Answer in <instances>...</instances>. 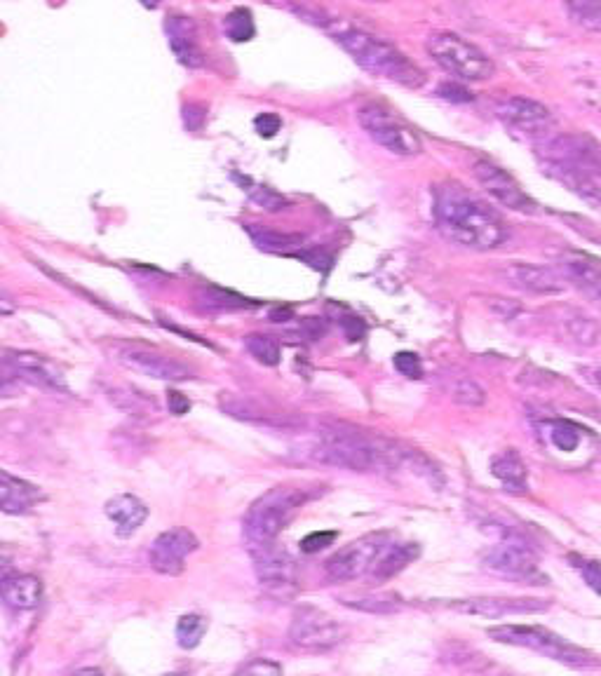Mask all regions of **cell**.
<instances>
[{
    "label": "cell",
    "mask_w": 601,
    "mask_h": 676,
    "mask_svg": "<svg viewBox=\"0 0 601 676\" xmlns=\"http://www.w3.org/2000/svg\"><path fill=\"white\" fill-rule=\"evenodd\" d=\"M245 191L252 195L254 202H259L263 209H268V212H280V209L287 207V200L280 198L278 193H273L270 188L266 186H254V188H245Z\"/></svg>",
    "instance_id": "37"
},
{
    "label": "cell",
    "mask_w": 601,
    "mask_h": 676,
    "mask_svg": "<svg viewBox=\"0 0 601 676\" xmlns=\"http://www.w3.org/2000/svg\"><path fill=\"white\" fill-rule=\"evenodd\" d=\"M583 432L578 425H573L569 421H552L550 428H548V435H550V442L557 446L562 454H573V451L580 449V444H583Z\"/></svg>",
    "instance_id": "29"
},
{
    "label": "cell",
    "mask_w": 601,
    "mask_h": 676,
    "mask_svg": "<svg viewBox=\"0 0 601 676\" xmlns=\"http://www.w3.org/2000/svg\"><path fill=\"white\" fill-rule=\"evenodd\" d=\"M245 348L247 353L254 357L256 362L266 364V367H275L280 362L282 350L280 343L275 341L273 336H263V334H252L245 338Z\"/></svg>",
    "instance_id": "30"
},
{
    "label": "cell",
    "mask_w": 601,
    "mask_h": 676,
    "mask_svg": "<svg viewBox=\"0 0 601 676\" xmlns=\"http://www.w3.org/2000/svg\"><path fill=\"white\" fill-rule=\"evenodd\" d=\"M564 270L571 282L583 289L587 296L601 303V263L587 254L571 252L564 256Z\"/></svg>",
    "instance_id": "22"
},
{
    "label": "cell",
    "mask_w": 601,
    "mask_h": 676,
    "mask_svg": "<svg viewBox=\"0 0 601 676\" xmlns=\"http://www.w3.org/2000/svg\"><path fill=\"white\" fill-rule=\"evenodd\" d=\"M432 214L444 238L477 252L501 247L510 235L501 216L456 181L435 188Z\"/></svg>",
    "instance_id": "1"
},
{
    "label": "cell",
    "mask_w": 601,
    "mask_h": 676,
    "mask_svg": "<svg viewBox=\"0 0 601 676\" xmlns=\"http://www.w3.org/2000/svg\"><path fill=\"white\" fill-rule=\"evenodd\" d=\"M503 277L512 287L524 289L533 294H559L564 292V280L555 270L545 266H533V263H512L503 270Z\"/></svg>",
    "instance_id": "19"
},
{
    "label": "cell",
    "mask_w": 601,
    "mask_h": 676,
    "mask_svg": "<svg viewBox=\"0 0 601 676\" xmlns=\"http://www.w3.org/2000/svg\"><path fill=\"white\" fill-rule=\"evenodd\" d=\"M313 461L353 472H381L395 470L407 461V451L381 437H367L360 432L324 430L320 442L308 451Z\"/></svg>",
    "instance_id": "3"
},
{
    "label": "cell",
    "mask_w": 601,
    "mask_h": 676,
    "mask_svg": "<svg viewBox=\"0 0 601 676\" xmlns=\"http://www.w3.org/2000/svg\"><path fill=\"white\" fill-rule=\"evenodd\" d=\"M451 397H454V402L463 404V407H479L486 400V392L472 378H461L451 388Z\"/></svg>",
    "instance_id": "33"
},
{
    "label": "cell",
    "mask_w": 601,
    "mask_h": 676,
    "mask_svg": "<svg viewBox=\"0 0 601 676\" xmlns=\"http://www.w3.org/2000/svg\"><path fill=\"white\" fill-rule=\"evenodd\" d=\"M167 404H170V411L174 416H184V414H188V409H191V402H188V397H184L177 390L167 392Z\"/></svg>",
    "instance_id": "40"
},
{
    "label": "cell",
    "mask_w": 601,
    "mask_h": 676,
    "mask_svg": "<svg viewBox=\"0 0 601 676\" xmlns=\"http://www.w3.org/2000/svg\"><path fill=\"white\" fill-rule=\"evenodd\" d=\"M425 50H428L432 62L442 66L444 71L451 73V76L458 80L482 83V80L494 78L496 73V64L491 62L477 45L468 43V40L458 36V33L449 31L432 33Z\"/></svg>",
    "instance_id": "5"
},
{
    "label": "cell",
    "mask_w": 601,
    "mask_h": 676,
    "mask_svg": "<svg viewBox=\"0 0 601 676\" xmlns=\"http://www.w3.org/2000/svg\"><path fill=\"white\" fill-rule=\"evenodd\" d=\"M308 486H275L249 507L245 517V533L249 543H270L292 522L296 512L315 496Z\"/></svg>",
    "instance_id": "4"
},
{
    "label": "cell",
    "mask_w": 601,
    "mask_h": 676,
    "mask_svg": "<svg viewBox=\"0 0 601 676\" xmlns=\"http://www.w3.org/2000/svg\"><path fill=\"white\" fill-rule=\"evenodd\" d=\"M440 97L442 99H449V101H470L472 94L465 90V87H458V85H451V83H444L440 85Z\"/></svg>",
    "instance_id": "41"
},
{
    "label": "cell",
    "mask_w": 601,
    "mask_h": 676,
    "mask_svg": "<svg viewBox=\"0 0 601 676\" xmlns=\"http://www.w3.org/2000/svg\"><path fill=\"white\" fill-rule=\"evenodd\" d=\"M113 357L123 367L139 371V374L158 378V381H186L193 378V369H188L186 364H181L172 357L155 353L144 346H130V343H120L113 346Z\"/></svg>",
    "instance_id": "14"
},
{
    "label": "cell",
    "mask_w": 601,
    "mask_h": 676,
    "mask_svg": "<svg viewBox=\"0 0 601 676\" xmlns=\"http://www.w3.org/2000/svg\"><path fill=\"white\" fill-rule=\"evenodd\" d=\"M486 634H489L494 641H498V644L529 648V651H536L540 655H545V658L564 662V665H571V667L597 665V660H594L590 653L583 651V648H578L576 644H571V641L562 639L559 634L545 630V627L501 625V627H491V630H486Z\"/></svg>",
    "instance_id": "6"
},
{
    "label": "cell",
    "mask_w": 601,
    "mask_h": 676,
    "mask_svg": "<svg viewBox=\"0 0 601 676\" xmlns=\"http://www.w3.org/2000/svg\"><path fill=\"white\" fill-rule=\"evenodd\" d=\"M261 669H273V672H280V667L278 665H252V667H247V672H261Z\"/></svg>",
    "instance_id": "42"
},
{
    "label": "cell",
    "mask_w": 601,
    "mask_h": 676,
    "mask_svg": "<svg viewBox=\"0 0 601 676\" xmlns=\"http://www.w3.org/2000/svg\"><path fill=\"white\" fill-rule=\"evenodd\" d=\"M207 632V620L198 613L181 615L177 623V639L181 648H195L205 637Z\"/></svg>",
    "instance_id": "32"
},
{
    "label": "cell",
    "mask_w": 601,
    "mask_h": 676,
    "mask_svg": "<svg viewBox=\"0 0 601 676\" xmlns=\"http://www.w3.org/2000/svg\"><path fill=\"white\" fill-rule=\"evenodd\" d=\"M569 561L573 564V569H576L583 580L587 583V587H592L594 592L601 594V564L594 559H585L580 557V554H569Z\"/></svg>",
    "instance_id": "34"
},
{
    "label": "cell",
    "mask_w": 601,
    "mask_h": 676,
    "mask_svg": "<svg viewBox=\"0 0 601 676\" xmlns=\"http://www.w3.org/2000/svg\"><path fill=\"white\" fill-rule=\"evenodd\" d=\"M336 540V533L334 531H315V533H308L306 538L301 540V550L306 554H315L324 550V547H329Z\"/></svg>",
    "instance_id": "38"
},
{
    "label": "cell",
    "mask_w": 601,
    "mask_h": 676,
    "mask_svg": "<svg viewBox=\"0 0 601 676\" xmlns=\"http://www.w3.org/2000/svg\"><path fill=\"white\" fill-rule=\"evenodd\" d=\"M449 608L465 615H479V618H505V615H526L548 611L550 604L543 599L529 597H472L451 601Z\"/></svg>",
    "instance_id": "16"
},
{
    "label": "cell",
    "mask_w": 601,
    "mask_h": 676,
    "mask_svg": "<svg viewBox=\"0 0 601 676\" xmlns=\"http://www.w3.org/2000/svg\"><path fill=\"white\" fill-rule=\"evenodd\" d=\"M486 569L501 573V576L526 580L529 585H548V578L538 569V557L524 540L505 536L494 547L484 552Z\"/></svg>",
    "instance_id": "10"
},
{
    "label": "cell",
    "mask_w": 601,
    "mask_h": 676,
    "mask_svg": "<svg viewBox=\"0 0 601 676\" xmlns=\"http://www.w3.org/2000/svg\"><path fill=\"white\" fill-rule=\"evenodd\" d=\"M357 123L362 125V130L376 141L378 146H383L386 151L402 155V158H414L423 151V141L414 132V127H409L402 118H397L393 111H388L381 104H364L357 111Z\"/></svg>",
    "instance_id": "7"
},
{
    "label": "cell",
    "mask_w": 601,
    "mask_h": 676,
    "mask_svg": "<svg viewBox=\"0 0 601 676\" xmlns=\"http://www.w3.org/2000/svg\"><path fill=\"white\" fill-rule=\"evenodd\" d=\"M472 172H475L479 186H482L496 202H501L503 207H508L512 212L519 214H538L536 200H533L531 195H526L524 188L517 184V179L505 172L503 167H498L489 160H477Z\"/></svg>",
    "instance_id": "12"
},
{
    "label": "cell",
    "mask_w": 601,
    "mask_h": 676,
    "mask_svg": "<svg viewBox=\"0 0 601 676\" xmlns=\"http://www.w3.org/2000/svg\"><path fill=\"white\" fill-rule=\"evenodd\" d=\"M597 383H599V385H601V367H599V369H597Z\"/></svg>",
    "instance_id": "43"
},
{
    "label": "cell",
    "mask_w": 601,
    "mask_h": 676,
    "mask_svg": "<svg viewBox=\"0 0 601 676\" xmlns=\"http://www.w3.org/2000/svg\"><path fill=\"white\" fill-rule=\"evenodd\" d=\"M393 543L395 540L390 533H369V536L357 538L350 545L341 547L336 554H332L327 559V564H324V571L336 583H348V580L367 576V573L374 571L378 559L386 554V550Z\"/></svg>",
    "instance_id": "8"
},
{
    "label": "cell",
    "mask_w": 601,
    "mask_h": 676,
    "mask_svg": "<svg viewBox=\"0 0 601 676\" xmlns=\"http://www.w3.org/2000/svg\"><path fill=\"white\" fill-rule=\"evenodd\" d=\"M252 545L254 571L261 587L270 592H289L296 587V561L287 550L270 543H249Z\"/></svg>",
    "instance_id": "13"
},
{
    "label": "cell",
    "mask_w": 601,
    "mask_h": 676,
    "mask_svg": "<svg viewBox=\"0 0 601 676\" xmlns=\"http://www.w3.org/2000/svg\"><path fill=\"white\" fill-rule=\"evenodd\" d=\"M548 167L571 169L594 179L601 174V146L585 134H566L548 144Z\"/></svg>",
    "instance_id": "11"
},
{
    "label": "cell",
    "mask_w": 601,
    "mask_h": 676,
    "mask_svg": "<svg viewBox=\"0 0 601 676\" xmlns=\"http://www.w3.org/2000/svg\"><path fill=\"white\" fill-rule=\"evenodd\" d=\"M43 585L36 576H8L3 580V599L15 611H31L38 606Z\"/></svg>",
    "instance_id": "24"
},
{
    "label": "cell",
    "mask_w": 601,
    "mask_h": 676,
    "mask_svg": "<svg viewBox=\"0 0 601 676\" xmlns=\"http://www.w3.org/2000/svg\"><path fill=\"white\" fill-rule=\"evenodd\" d=\"M252 238L261 249H273V252H287L289 247H301V235H278V233H256Z\"/></svg>",
    "instance_id": "35"
},
{
    "label": "cell",
    "mask_w": 601,
    "mask_h": 676,
    "mask_svg": "<svg viewBox=\"0 0 601 676\" xmlns=\"http://www.w3.org/2000/svg\"><path fill=\"white\" fill-rule=\"evenodd\" d=\"M491 475L501 479L505 489L512 493L526 491V475H529V472H526L522 456H519L515 449L503 451V454H498L494 461H491Z\"/></svg>",
    "instance_id": "26"
},
{
    "label": "cell",
    "mask_w": 601,
    "mask_h": 676,
    "mask_svg": "<svg viewBox=\"0 0 601 676\" xmlns=\"http://www.w3.org/2000/svg\"><path fill=\"white\" fill-rule=\"evenodd\" d=\"M498 118L503 123H508L515 130L529 134V137H538V134H545L555 125V118H552L550 108L540 101L526 99V97H510L503 99L501 104L496 106Z\"/></svg>",
    "instance_id": "17"
},
{
    "label": "cell",
    "mask_w": 601,
    "mask_h": 676,
    "mask_svg": "<svg viewBox=\"0 0 601 676\" xmlns=\"http://www.w3.org/2000/svg\"><path fill=\"white\" fill-rule=\"evenodd\" d=\"M5 362H8V367L15 369L17 374H24L26 378H31L33 383L43 385L47 390L69 392L64 371L43 355L26 353V350H8V353H5Z\"/></svg>",
    "instance_id": "18"
},
{
    "label": "cell",
    "mask_w": 601,
    "mask_h": 676,
    "mask_svg": "<svg viewBox=\"0 0 601 676\" xmlns=\"http://www.w3.org/2000/svg\"><path fill=\"white\" fill-rule=\"evenodd\" d=\"M343 606L355 608L362 613H374V615H390L397 613L402 608V599L393 592H362L355 597H343Z\"/></svg>",
    "instance_id": "27"
},
{
    "label": "cell",
    "mask_w": 601,
    "mask_h": 676,
    "mask_svg": "<svg viewBox=\"0 0 601 676\" xmlns=\"http://www.w3.org/2000/svg\"><path fill=\"white\" fill-rule=\"evenodd\" d=\"M106 517L116 524L118 536H132L134 531H139V526L146 522L148 517V507L144 505V500H139L132 493H118L108 500L104 507Z\"/></svg>",
    "instance_id": "21"
},
{
    "label": "cell",
    "mask_w": 601,
    "mask_h": 676,
    "mask_svg": "<svg viewBox=\"0 0 601 676\" xmlns=\"http://www.w3.org/2000/svg\"><path fill=\"white\" fill-rule=\"evenodd\" d=\"M200 543L198 538L193 536L188 529H170L165 533H160L158 538L153 540L151 552H148V561L151 566L162 576H179L184 571L186 557L198 550Z\"/></svg>",
    "instance_id": "15"
},
{
    "label": "cell",
    "mask_w": 601,
    "mask_h": 676,
    "mask_svg": "<svg viewBox=\"0 0 601 676\" xmlns=\"http://www.w3.org/2000/svg\"><path fill=\"white\" fill-rule=\"evenodd\" d=\"M418 545L416 543H393L383 554L381 559H378V564L374 566V571H371V578L376 580V583H386V580L395 578L397 573H402L407 566L411 564L418 557Z\"/></svg>",
    "instance_id": "25"
},
{
    "label": "cell",
    "mask_w": 601,
    "mask_h": 676,
    "mask_svg": "<svg viewBox=\"0 0 601 676\" xmlns=\"http://www.w3.org/2000/svg\"><path fill=\"white\" fill-rule=\"evenodd\" d=\"M571 19L587 31H601V0H564Z\"/></svg>",
    "instance_id": "28"
},
{
    "label": "cell",
    "mask_w": 601,
    "mask_h": 676,
    "mask_svg": "<svg viewBox=\"0 0 601 676\" xmlns=\"http://www.w3.org/2000/svg\"><path fill=\"white\" fill-rule=\"evenodd\" d=\"M40 491L24 479L12 477L10 472H0V505L8 515H24L38 503Z\"/></svg>",
    "instance_id": "23"
},
{
    "label": "cell",
    "mask_w": 601,
    "mask_h": 676,
    "mask_svg": "<svg viewBox=\"0 0 601 676\" xmlns=\"http://www.w3.org/2000/svg\"><path fill=\"white\" fill-rule=\"evenodd\" d=\"M320 24L371 76L388 78L397 85L411 87V90H418L425 83V73L395 45L357 29V26L343 22V19H322Z\"/></svg>",
    "instance_id": "2"
},
{
    "label": "cell",
    "mask_w": 601,
    "mask_h": 676,
    "mask_svg": "<svg viewBox=\"0 0 601 676\" xmlns=\"http://www.w3.org/2000/svg\"><path fill=\"white\" fill-rule=\"evenodd\" d=\"M167 38H170L172 52L177 54V59L188 69H198L205 62L202 57L200 43H198V29H195L193 19L188 17H170L165 24Z\"/></svg>",
    "instance_id": "20"
},
{
    "label": "cell",
    "mask_w": 601,
    "mask_h": 676,
    "mask_svg": "<svg viewBox=\"0 0 601 676\" xmlns=\"http://www.w3.org/2000/svg\"><path fill=\"white\" fill-rule=\"evenodd\" d=\"M224 31H226V36L233 40V43H247V40H252L254 33H256L252 12L245 10V8L233 10L231 15L224 19Z\"/></svg>",
    "instance_id": "31"
},
{
    "label": "cell",
    "mask_w": 601,
    "mask_h": 676,
    "mask_svg": "<svg viewBox=\"0 0 601 676\" xmlns=\"http://www.w3.org/2000/svg\"><path fill=\"white\" fill-rule=\"evenodd\" d=\"M346 639L343 625L336 623L329 613L313 606H301L289 625V641L301 651L322 653L339 646Z\"/></svg>",
    "instance_id": "9"
},
{
    "label": "cell",
    "mask_w": 601,
    "mask_h": 676,
    "mask_svg": "<svg viewBox=\"0 0 601 676\" xmlns=\"http://www.w3.org/2000/svg\"><path fill=\"white\" fill-rule=\"evenodd\" d=\"M254 127H256V132H259L263 139H273L275 134L280 132L282 120L278 116H275V113H261V116H256Z\"/></svg>",
    "instance_id": "39"
},
{
    "label": "cell",
    "mask_w": 601,
    "mask_h": 676,
    "mask_svg": "<svg viewBox=\"0 0 601 676\" xmlns=\"http://www.w3.org/2000/svg\"><path fill=\"white\" fill-rule=\"evenodd\" d=\"M393 364L402 376L411 378V381H418V378H423V364H421V357H418L416 353L402 350V353H397L393 357Z\"/></svg>",
    "instance_id": "36"
}]
</instances>
